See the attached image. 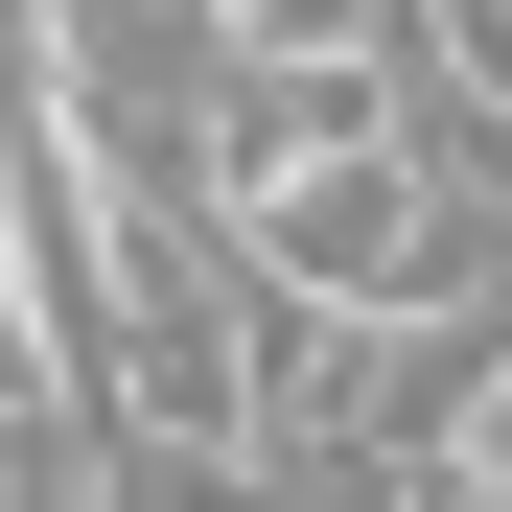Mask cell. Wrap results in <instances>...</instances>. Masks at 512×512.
I'll list each match as a JSON object with an SVG mask.
<instances>
[{
  "mask_svg": "<svg viewBox=\"0 0 512 512\" xmlns=\"http://www.w3.org/2000/svg\"><path fill=\"white\" fill-rule=\"evenodd\" d=\"M210 256L280 280V303H326V326H443V303H489V187H419L396 140H326L280 187H233Z\"/></svg>",
  "mask_w": 512,
  "mask_h": 512,
  "instance_id": "obj_1",
  "label": "cell"
}]
</instances>
